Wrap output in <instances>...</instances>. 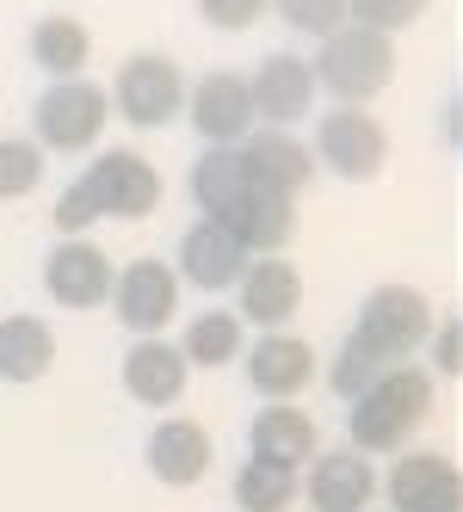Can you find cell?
Listing matches in <instances>:
<instances>
[{"mask_svg": "<svg viewBox=\"0 0 463 512\" xmlns=\"http://www.w3.org/2000/svg\"><path fill=\"white\" fill-rule=\"evenodd\" d=\"M309 68H315V87H328L340 105H365L396 81V38L365 31V25H340L322 38Z\"/></svg>", "mask_w": 463, "mask_h": 512, "instance_id": "277c9868", "label": "cell"}, {"mask_svg": "<svg viewBox=\"0 0 463 512\" xmlns=\"http://www.w3.org/2000/svg\"><path fill=\"white\" fill-rule=\"evenodd\" d=\"M247 445H254V463H278V469L297 475L315 451H322V432H315V420H309L303 408H291V401H272V408L254 414Z\"/></svg>", "mask_w": 463, "mask_h": 512, "instance_id": "ac0fdd59", "label": "cell"}, {"mask_svg": "<svg viewBox=\"0 0 463 512\" xmlns=\"http://www.w3.org/2000/svg\"><path fill=\"white\" fill-rule=\"evenodd\" d=\"M247 272V253L235 247V235L223 223H210V216H198V223L180 235V284H198L204 297H217V290H235Z\"/></svg>", "mask_w": 463, "mask_h": 512, "instance_id": "5bb4252c", "label": "cell"}, {"mask_svg": "<svg viewBox=\"0 0 463 512\" xmlns=\"http://www.w3.org/2000/svg\"><path fill=\"white\" fill-rule=\"evenodd\" d=\"M161 204V173L142 161L136 149H105L93 155V167L56 198V229L62 241L87 235L99 216H124V223H136V216H149Z\"/></svg>", "mask_w": 463, "mask_h": 512, "instance_id": "7a4b0ae2", "label": "cell"}, {"mask_svg": "<svg viewBox=\"0 0 463 512\" xmlns=\"http://www.w3.org/2000/svg\"><path fill=\"white\" fill-rule=\"evenodd\" d=\"M389 506L396 512H463V475L445 451H408L389 469Z\"/></svg>", "mask_w": 463, "mask_h": 512, "instance_id": "8fae6325", "label": "cell"}, {"mask_svg": "<svg viewBox=\"0 0 463 512\" xmlns=\"http://www.w3.org/2000/svg\"><path fill=\"white\" fill-rule=\"evenodd\" d=\"M235 297H241V321L266 327V334H284V321L303 309V272L291 260H247Z\"/></svg>", "mask_w": 463, "mask_h": 512, "instance_id": "2e32d148", "label": "cell"}, {"mask_svg": "<svg viewBox=\"0 0 463 512\" xmlns=\"http://www.w3.org/2000/svg\"><path fill=\"white\" fill-rule=\"evenodd\" d=\"M433 364H439V377H457L463 371V327L457 321H433Z\"/></svg>", "mask_w": 463, "mask_h": 512, "instance_id": "4dcf8cb0", "label": "cell"}, {"mask_svg": "<svg viewBox=\"0 0 463 512\" xmlns=\"http://www.w3.org/2000/svg\"><path fill=\"white\" fill-rule=\"evenodd\" d=\"M112 309L136 340H161V327L180 315V278L167 260H130L112 278Z\"/></svg>", "mask_w": 463, "mask_h": 512, "instance_id": "ba28073f", "label": "cell"}, {"mask_svg": "<svg viewBox=\"0 0 463 512\" xmlns=\"http://www.w3.org/2000/svg\"><path fill=\"white\" fill-rule=\"evenodd\" d=\"M56 364V334L38 315H7L0 321V383H38Z\"/></svg>", "mask_w": 463, "mask_h": 512, "instance_id": "603a6c76", "label": "cell"}, {"mask_svg": "<svg viewBox=\"0 0 463 512\" xmlns=\"http://www.w3.org/2000/svg\"><path fill=\"white\" fill-rule=\"evenodd\" d=\"M105 118H112V99L93 81H50L44 99L31 105V124H38V149H56V155H81L99 142Z\"/></svg>", "mask_w": 463, "mask_h": 512, "instance_id": "8992f818", "label": "cell"}, {"mask_svg": "<svg viewBox=\"0 0 463 512\" xmlns=\"http://www.w3.org/2000/svg\"><path fill=\"white\" fill-rule=\"evenodd\" d=\"M297 475L291 469H278V463H254L247 457L241 463V475H235V506L241 512H291V500H297Z\"/></svg>", "mask_w": 463, "mask_h": 512, "instance_id": "484cf974", "label": "cell"}, {"mask_svg": "<svg viewBox=\"0 0 463 512\" xmlns=\"http://www.w3.org/2000/svg\"><path fill=\"white\" fill-rule=\"evenodd\" d=\"M266 7H272V0H198V19L210 31H247Z\"/></svg>", "mask_w": 463, "mask_h": 512, "instance_id": "f546056e", "label": "cell"}, {"mask_svg": "<svg viewBox=\"0 0 463 512\" xmlns=\"http://www.w3.org/2000/svg\"><path fill=\"white\" fill-rule=\"evenodd\" d=\"M389 161V136L371 112H359V105H334V112L315 118V167L340 173L346 186H365V179H377Z\"/></svg>", "mask_w": 463, "mask_h": 512, "instance_id": "52a82bcc", "label": "cell"}, {"mask_svg": "<svg viewBox=\"0 0 463 512\" xmlns=\"http://www.w3.org/2000/svg\"><path fill=\"white\" fill-rule=\"evenodd\" d=\"M377 494V469L359 451H315L309 457V506L315 512H365Z\"/></svg>", "mask_w": 463, "mask_h": 512, "instance_id": "e0dca14e", "label": "cell"}, {"mask_svg": "<svg viewBox=\"0 0 463 512\" xmlns=\"http://www.w3.org/2000/svg\"><path fill=\"white\" fill-rule=\"evenodd\" d=\"M186 371H192V364L180 358V346L136 340L124 352V395L142 401V408H173V401L186 395Z\"/></svg>", "mask_w": 463, "mask_h": 512, "instance_id": "ffe728a7", "label": "cell"}, {"mask_svg": "<svg viewBox=\"0 0 463 512\" xmlns=\"http://www.w3.org/2000/svg\"><path fill=\"white\" fill-rule=\"evenodd\" d=\"M31 62H38L50 81H81V68L93 62V31L75 13H44L31 25Z\"/></svg>", "mask_w": 463, "mask_h": 512, "instance_id": "7402d4cb", "label": "cell"}, {"mask_svg": "<svg viewBox=\"0 0 463 512\" xmlns=\"http://www.w3.org/2000/svg\"><path fill=\"white\" fill-rule=\"evenodd\" d=\"M247 383L272 401H297L315 383V352L297 334H260V346L247 352Z\"/></svg>", "mask_w": 463, "mask_h": 512, "instance_id": "d6986e66", "label": "cell"}, {"mask_svg": "<svg viewBox=\"0 0 463 512\" xmlns=\"http://www.w3.org/2000/svg\"><path fill=\"white\" fill-rule=\"evenodd\" d=\"M433 303H426V290L414 284H377L365 309H359V327L346 334L340 358H334V395L340 401H359L383 371H396V364H408V352L426 346V334H433Z\"/></svg>", "mask_w": 463, "mask_h": 512, "instance_id": "6da1fadb", "label": "cell"}, {"mask_svg": "<svg viewBox=\"0 0 463 512\" xmlns=\"http://www.w3.org/2000/svg\"><path fill=\"white\" fill-rule=\"evenodd\" d=\"M254 179H247V161H241V149H204L198 155V167H192V198H198V210L204 216H223Z\"/></svg>", "mask_w": 463, "mask_h": 512, "instance_id": "cb8c5ba5", "label": "cell"}, {"mask_svg": "<svg viewBox=\"0 0 463 512\" xmlns=\"http://www.w3.org/2000/svg\"><path fill=\"white\" fill-rule=\"evenodd\" d=\"M241 315L235 309H204L192 327H186V340H180V358L186 364H204V371H217V364H235L241 358Z\"/></svg>", "mask_w": 463, "mask_h": 512, "instance_id": "d4e9b609", "label": "cell"}, {"mask_svg": "<svg viewBox=\"0 0 463 512\" xmlns=\"http://www.w3.org/2000/svg\"><path fill=\"white\" fill-rule=\"evenodd\" d=\"M210 223H223L247 260H254V253H266V260H272V253L297 235V198H278V192L247 186L223 216H210Z\"/></svg>", "mask_w": 463, "mask_h": 512, "instance_id": "4fadbf2b", "label": "cell"}, {"mask_svg": "<svg viewBox=\"0 0 463 512\" xmlns=\"http://www.w3.org/2000/svg\"><path fill=\"white\" fill-rule=\"evenodd\" d=\"M247 93H254V118L266 130H291V124H303L315 112V93L322 87H315V68L303 56L278 50V56H266L254 75H247Z\"/></svg>", "mask_w": 463, "mask_h": 512, "instance_id": "30bf717a", "label": "cell"}, {"mask_svg": "<svg viewBox=\"0 0 463 512\" xmlns=\"http://www.w3.org/2000/svg\"><path fill=\"white\" fill-rule=\"evenodd\" d=\"M112 260L87 241V235H75V241H56V253L44 260V290H50V303H62V309H99L105 297H112Z\"/></svg>", "mask_w": 463, "mask_h": 512, "instance_id": "7c38bea8", "label": "cell"}, {"mask_svg": "<svg viewBox=\"0 0 463 512\" xmlns=\"http://www.w3.org/2000/svg\"><path fill=\"white\" fill-rule=\"evenodd\" d=\"M44 179V149L25 136H0V198H25Z\"/></svg>", "mask_w": 463, "mask_h": 512, "instance_id": "4316f807", "label": "cell"}, {"mask_svg": "<svg viewBox=\"0 0 463 512\" xmlns=\"http://www.w3.org/2000/svg\"><path fill=\"white\" fill-rule=\"evenodd\" d=\"M241 161H247V179H254L260 192H278V198H297L309 179H315V155L291 130H247L241 142Z\"/></svg>", "mask_w": 463, "mask_h": 512, "instance_id": "9a60e30c", "label": "cell"}, {"mask_svg": "<svg viewBox=\"0 0 463 512\" xmlns=\"http://www.w3.org/2000/svg\"><path fill=\"white\" fill-rule=\"evenodd\" d=\"M433 0H346V25H365V31H383V38H396L408 31Z\"/></svg>", "mask_w": 463, "mask_h": 512, "instance_id": "83f0119b", "label": "cell"}, {"mask_svg": "<svg viewBox=\"0 0 463 512\" xmlns=\"http://www.w3.org/2000/svg\"><path fill=\"white\" fill-rule=\"evenodd\" d=\"M426 414H433V377L414 364H396L352 401V451L359 457L408 451V432H420Z\"/></svg>", "mask_w": 463, "mask_h": 512, "instance_id": "3957f363", "label": "cell"}, {"mask_svg": "<svg viewBox=\"0 0 463 512\" xmlns=\"http://www.w3.org/2000/svg\"><path fill=\"white\" fill-rule=\"evenodd\" d=\"M149 469L161 488H192L210 469V432L198 420H161L149 432Z\"/></svg>", "mask_w": 463, "mask_h": 512, "instance_id": "44dd1931", "label": "cell"}, {"mask_svg": "<svg viewBox=\"0 0 463 512\" xmlns=\"http://www.w3.org/2000/svg\"><path fill=\"white\" fill-rule=\"evenodd\" d=\"M186 118L204 136V149H235V142L254 130V93H247V75L235 68H217L198 87H186Z\"/></svg>", "mask_w": 463, "mask_h": 512, "instance_id": "9c48e42d", "label": "cell"}, {"mask_svg": "<svg viewBox=\"0 0 463 512\" xmlns=\"http://www.w3.org/2000/svg\"><path fill=\"white\" fill-rule=\"evenodd\" d=\"M278 19L303 38H328L346 25V0H278Z\"/></svg>", "mask_w": 463, "mask_h": 512, "instance_id": "f1b7e54d", "label": "cell"}, {"mask_svg": "<svg viewBox=\"0 0 463 512\" xmlns=\"http://www.w3.org/2000/svg\"><path fill=\"white\" fill-rule=\"evenodd\" d=\"M118 105V118L136 124V130H167L173 118L186 112V75H180V62L173 56H155V50H142L118 68V81L112 93H105Z\"/></svg>", "mask_w": 463, "mask_h": 512, "instance_id": "5b68a950", "label": "cell"}]
</instances>
